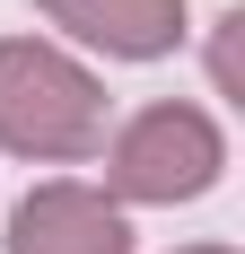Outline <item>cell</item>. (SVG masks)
Returning <instances> with one entry per match:
<instances>
[{"label": "cell", "instance_id": "1", "mask_svg": "<svg viewBox=\"0 0 245 254\" xmlns=\"http://www.w3.org/2000/svg\"><path fill=\"white\" fill-rule=\"evenodd\" d=\"M0 149L18 158H97L105 149V97L70 53L9 35L0 44Z\"/></svg>", "mask_w": 245, "mask_h": 254}, {"label": "cell", "instance_id": "2", "mask_svg": "<svg viewBox=\"0 0 245 254\" xmlns=\"http://www.w3.org/2000/svg\"><path fill=\"white\" fill-rule=\"evenodd\" d=\"M228 167V140L201 105H140L105 149V184L122 202H193Z\"/></svg>", "mask_w": 245, "mask_h": 254}, {"label": "cell", "instance_id": "3", "mask_svg": "<svg viewBox=\"0 0 245 254\" xmlns=\"http://www.w3.org/2000/svg\"><path fill=\"white\" fill-rule=\"evenodd\" d=\"M9 254H131V228L88 184H35L9 219Z\"/></svg>", "mask_w": 245, "mask_h": 254}, {"label": "cell", "instance_id": "4", "mask_svg": "<svg viewBox=\"0 0 245 254\" xmlns=\"http://www.w3.org/2000/svg\"><path fill=\"white\" fill-rule=\"evenodd\" d=\"M44 18L114 62H158L184 44V0H44Z\"/></svg>", "mask_w": 245, "mask_h": 254}, {"label": "cell", "instance_id": "5", "mask_svg": "<svg viewBox=\"0 0 245 254\" xmlns=\"http://www.w3.org/2000/svg\"><path fill=\"white\" fill-rule=\"evenodd\" d=\"M193 254H228V246H193Z\"/></svg>", "mask_w": 245, "mask_h": 254}]
</instances>
